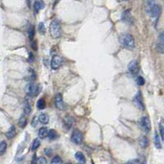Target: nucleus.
<instances>
[{
    "label": "nucleus",
    "instance_id": "1",
    "mask_svg": "<svg viewBox=\"0 0 164 164\" xmlns=\"http://www.w3.org/2000/svg\"><path fill=\"white\" fill-rule=\"evenodd\" d=\"M119 41L121 45L125 49L133 50L135 48V39H134V36L130 33H123L120 35L119 37Z\"/></svg>",
    "mask_w": 164,
    "mask_h": 164
},
{
    "label": "nucleus",
    "instance_id": "2",
    "mask_svg": "<svg viewBox=\"0 0 164 164\" xmlns=\"http://www.w3.org/2000/svg\"><path fill=\"white\" fill-rule=\"evenodd\" d=\"M145 11L150 17L158 18L161 12V8H160V6L156 4L153 1H148L146 2Z\"/></svg>",
    "mask_w": 164,
    "mask_h": 164
},
{
    "label": "nucleus",
    "instance_id": "3",
    "mask_svg": "<svg viewBox=\"0 0 164 164\" xmlns=\"http://www.w3.org/2000/svg\"><path fill=\"white\" fill-rule=\"evenodd\" d=\"M50 33L54 39H59L61 36L62 29H61L60 23L57 20H54L51 22V25H50Z\"/></svg>",
    "mask_w": 164,
    "mask_h": 164
},
{
    "label": "nucleus",
    "instance_id": "4",
    "mask_svg": "<svg viewBox=\"0 0 164 164\" xmlns=\"http://www.w3.org/2000/svg\"><path fill=\"white\" fill-rule=\"evenodd\" d=\"M25 92L29 96H36L40 92V86L35 83H29L25 87Z\"/></svg>",
    "mask_w": 164,
    "mask_h": 164
},
{
    "label": "nucleus",
    "instance_id": "5",
    "mask_svg": "<svg viewBox=\"0 0 164 164\" xmlns=\"http://www.w3.org/2000/svg\"><path fill=\"white\" fill-rule=\"evenodd\" d=\"M133 102L135 103V107L137 108H139V110L144 111L145 109V106L144 103V100H143V96L140 91H138L137 93L135 94V97L133 98Z\"/></svg>",
    "mask_w": 164,
    "mask_h": 164
},
{
    "label": "nucleus",
    "instance_id": "6",
    "mask_svg": "<svg viewBox=\"0 0 164 164\" xmlns=\"http://www.w3.org/2000/svg\"><path fill=\"white\" fill-rule=\"evenodd\" d=\"M71 141L74 144L79 145L83 141V135L79 130H74L71 135Z\"/></svg>",
    "mask_w": 164,
    "mask_h": 164
},
{
    "label": "nucleus",
    "instance_id": "7",
    "mask_svg": "<svg viewBox=\"0 0 164 164\" xmlns=\"http://www.w3.org/2000/svg\"><path fill=\"white\" fill-rule=\"evenodd\" d=\"M139 124L141 128L144 130L145 132H149L151 130V122L150 120L147 116H143L140 120H139Z\"/></svg>",
    "mask_w": 164,
    "mask_h": 164
},
{
    "label": "nucleus",
    "instance_id": "8",
    "mask_svg": "<svg viewBox=\"0 0 164 164\" xmlns=\"http://www.w3.org/2000/svg\"><path fill=\"white\" fill-rule=\"evenodd\" d=\"M63 64V59L62 57L59 56V55H55L53 56L52 59H51V68L52 69H58Z\"/></svg>",
    "mask_w": 164,
    "mask_h": 164
},
{
    "label": "nucleus",
    "instance_id": "9",
    "mask_svg": "<svg viewBox=\"0 0 164 164\" xmlns=\"http://www.w3.org/2000/svg\"><path fill=\"white\" fill-rule=\"evenodd\" d=\"M128 69L132 74H137L139 71V64L138 60L134 59L130 61V64H128Z\"/></svg>",
    "mask_w": 164,
    "mask_h": 164
},
{
    "label": "nucleus",
    "instance_id": "10",
    "mask_svg": "<svg viewBox=\"0 0 164 164\" xmlns=\"http://www.w3.org/2000/svg\"><path fill=\"white\" fill-rule=\"evenodd\" d=\"M55 107L58 110H64L65 109V105H64V102L63 100L62 95L60 93H58L55 96Z\"/></svg>",
    "mask_w": 164,
    "mask_h": 164
},
{
    "label": "nucleus",
    "instance_id": "11",
    "mask_svg": "<svg viewBox=\"0 0 164 164\" xmlns=\"http://www.w3.org/2000/svg\"><path fill=\"white\" fill-rule=\"evenodd\" d=\"M164 41V37H163V33L161 32L160 35L159 36V40H158V43H157V50L159 51V53L161 54H163V43Z\"/></svg>",
    "mask_w": 164,
    "mask_h": 164
},
{
    "label": "nucleus",
    "instance_id": "12",
    "mask_svg": "<svg viewBox=\"0 0 164 164\" xmlns=\"http://www.w3.org/2000/svg\"><path fill=\"white\" fill-rule=\"evenodd\" d=\"M44 7H45V3L43 1H36L34 3L35 13H38L41 9L44 8Z\"/></svg>",
    "mask_w": 164,
    "mask_h": 164
},
{
    "label": "nucleus",
    "instance_id": "13",
    "mask_svg": "<svg viewBox=\"0 0 164 164\" xmlns=\"http://www.w3.org/2000/svg\"><path fill=\"white\" fill-rule=\"evenodd\" d=\"M75 159L78 161V163L80 164L86 163V158H85L84 154L82 152H77L75 153Z\"/></svg>",
    "mask_w": 164,
    "mask_h": 164
},
{
    "label": "nucleus",
    "instance_id": "14",
    "mask_svg": "<svg viewBox=\"0 0 164 164\" xmlns=\"http://www.w3.org/2000/svg\"><path fill=\"white\" fill-rule=\"evenodd\" d=\"M139 146L142 148H147L149 145V140L148 139V138L146 136H142L141 138L139 139Z\"/></svg>",
    "mask_w": 164,
    "mask_h": 164
},
{
    "label": "nucleus",
    "instance_id": "15",
    "mask_svg": "<svg viewBox=\"0 0 164 164\" xmlns=\"http://www.w3.org/2000/svg\"><path fill=\"white\" fill-rule=\"evenodd\" d=\"M122 19L125 21L126 23H133L132 17H131V14H130V9H128L126 11L124 12L123 15H122Z\"/></svg>",
    "mask_w": 164,
    "mask_h": 164
},
{
    "label": "nucleus",
    "instance_id": "16",
    "mask_svg": "<svg viewBox=\"0 0 164 164\" xmlns=\"http://www.w3.org/2000/svg\"><path fill=\"white\" fill-rule=\"evenodd\" d=\"M15 135H16V127L14 125H12L9 128V130H8V132L6 133V136H7L8 139H11Z\"/></svg>",
    "mask_w": 164,
    "mask_h": 164
},
{
    "label": "nucleus",
    "instance_id": "17",
    "mask_svg": "<svg viewBox=\"0 0 164 164\" xmlns=\"http://www.w3.org/2000/svg\"><path fill=\"white\" fill-rule=\"evenodd\" d=\"M27 120L26 118V115L23 114L21 115V117L19 118V120H18V125L22 128V129H24L26 126H27Z\"/></svg>",
    "mask_w": 164,
    "mask_h": 164
},
{
    "label": "nucleus",
    "instance_id": "18",
    "mask_svg": "<svg viewBox=\"0 0 164 164\" xmlns=\"http://www.w3.org/2000/svg\"><path fill=\"white\" fill-rule=\"evenodd\" d=\"M154 144H155V147L157 148L158 149H160L162 148L161 140H160V136H159V134H158L157 131L154 132Z\"/></svg>",
    "mask_w": 164,
    "mask_h": 164
},
{
    "label": "nucleus",
    "instance_id": "19",
    "mask_svg": "<svg viewBox=\"0 0 164 164\" xmlns=\"http://www.w3.org/2000/svg\"><path fill=\"white\" fill-rule=\"evenodd\" d=\"M39 121H40V123H42V124H48L49 123V115H47V114L45 113H42L40 114V115H39Z\"/></svg>",
    "mask_w": 164,
    "mask_h": 164
},
{
    "label": "nucleus",
    "instance_id": "20",
    "mask_svg": "<svg viewBox=\"0 0 164 164\" xmlns=\"http://www.w3.org/2000/svg\"><path fill=\"white\" fill-rule=\"evenodd\" d=\"M48 131L49 130L46 127H41L39 130V132H38V137L40 138V139H45V137L47 136Z\"/></svg>",
    "mask_w": 164,
    "mask_h": 164
},
{
    "label": "nucleus",
    "instance_id": "21",
    "mask_svg": "<svg viewBox=\"0 0 164 164\" xmlns=\"http://www.w3.org/2000/svg\"><path fill=\"white\" fill-rule=\"evenodd\" d=\"M47 137L50 140H54V139H56L57 137H58V134H57L56 130H51L48 131V134H47Z\"/></svg>",
    "mask_w": 164,
    "mask_h": 164
},
{
    "label": "nucleus",
    "instance_id": "22",
    "mask_svg": "<svg viewBox=\"0 0 164 164\" xmlns=\"http://www.w3.org/2000/svg\"><path fill=\"white\" fill-rule=\"evenodd\" d=\"M36 107L39 110H44L46 107V103H45V101L44 98H40L39 99L37 102H36Z\"/></svg>",
    "mask_w": 164,
    "mask_h": 164
},
{
    "label": "nucleus",
    "instance_id": "23",
    "mask_svg": "<svg viewBox=\"0 0 164 164\" xmlns=\"http://www.w3.org/2000/svg\"><path fill=\"white\" fill-rule=\"evenodd\" d=\"M35 34H36V31H35V27L33 26H31L30 28L28 29V38L29 40L31 41H32L34 39Z\"/></svg>",
    "mask_w": 164,
    "mask_h": 164
},
{
    "label": "nucleus",
    "instance_id": "24",
    "mask_svg": "<svg viewBox=\"0 0 164 164\" xmlns=\"http://www.w3.org/2000/svg\"><path fill=\"white\" fill-rule=\"evenodd\" d=\"M7 149V143L5 141H2L0 143V155H3Z\"/></svg>",
    "mask_w": 164,
    "mask_h": 164
},
{
    "label": "nucleus",
    "instance_id": "25",
    "mask_svg": "<svg viewBox=\"0 0 164 164\" xmlns=\"http://www.w3.org/2000/svg\"><path fill=\"white\" fill-rule=\"evenodd\" d=\"M31 112V105L27 102V103H26L25 106H24V115H30Z\"/></svg>",
    "mask_w": 164,
    "mask_h": 164
},
{
    "label": "nucleus",
    "instance_id": "26",
    "mask_svg": "<svg viewBox=\"0 0 164 164\" xmlns=\"http://www.w3.org/2000/svg\"><path fill=\"white\" fill-rule=\"evenodd\" d=\"M40 142L39 139H35L33 143H32V146H31V150L32 151H36L38 148L40 147Z\"/></svg>",
    "mask_w": 164,
    "mask_h": 164
},
{
    "label": "nucleus",
    "instance_id": "27",
    "mask_svg": "<svg viewBox=\"0 0 164 164\" xmlns=\"http://www.w3.org/2000/svg\"><path fill=\"white\" fill-rule=\"evenodd\" d=\"M62 159L59 156H55L52 159L51 164H62Z\"/></svg>",
    "mask_w": 164,
    "mask_h": 164
},
{
    "label": "nucleus",
    "instance_id": "28",
    "mask_svg": "<svg viewBox=\"0 0 164 164\" xmlns=\"http://www.w3.org/2000/svg\"><path fill=\"white\" fill-rule=\"evenodd\" d=\"M29 79L30 80H31V81H33V80L36 79V73H35V71L32 69V68H29Z\"/></svg>",
    "mask_w": 164,
    "mask_h": 164
},
{
    "label": "nucleus",
    "instance_id": "29",
    "mask_svg": "<svg viewBox=\"0 0 164 164\" xmlns=\"http://www.w3.org/2000/svg\"><path fill=\"white\" fill-rule=\"evenodd\" d=\"M38 30H39V32H40V34L45 35V26H44V23H39V26H38Z\"/></svg>",
    "mask_w": 164,
    "mask_h": 164
},
{
    "label": "nucleus",
    "instance_id": "30",
    "mask_svg": "<svg viewBox=\"0 0 164 164\" xmlns=\"http://www.w3.org/2000/svg\"><path fill=\"white\" fill-rule=\"evenodd\" d=\"M159 133H160V138L163 140L164 139V129H163V123L159 124Z\"/></svg>",
    "mask_w": 164,
    "mask_h": 164
},
{
    "label": "nucleus",
    "instance_id": "31",
    "mask_svg": "<svg viewBox=\"0 0 164 164\" xmlns=\"http://www.w3.org/2000/svg\"><path fill=\"white\" fill-rule=\"evenodd\" d=\"M136 83H137V84L139 85V86H143V85H144V83H145V80H144V79L142 76H139V77L137 78Z\"/></svg>",
    "mask_w": 164,
    "mask_h": 164
},
{
    "label": "nucleus",
    "instance_id": "32",
    "mask_svg": "<svg viewBox=\"0 0 164 164\" xmlns=\"http://www.w3.org/2000/svg\"><path fill=\"white\" fill-rule=\"evenodd\" d=\"M124 164H140V161L139 159H132V160L128 161Z\"/></svg>",
    "mask_w": 164,
    "mask_h": 164
},
{
    "label": "nucleus",
    "instance_id": "33",
    "mask_svg": "<svg viewBox=\"0 0 164 164\" xmlns=\"http://www.w3.org/2000/svg\"><path fill=\"white\" fill-rule=\"evenodd\" d=\"M46 159L44 157H40V159L37 160V164H46Z\"/></svg>",
    "mask_w": 164,
    "mask_h": 164
},
{
    "label": "nucleus",
    "instance_id": "34",
    "mask_svg": "<svg viewBox=\"0 0 164 164\" xmlns=\"http://www.w3.org/2000/svg\"><path fill=\"white\" fill-rule=\"evenodd\" d=\"M31 48L34 50V51H37V42L35 40L34 42L31 41Z\"/></svg>",
    "mask_w": 164,
    "mask_h": 164
},
{
    "label": "nucleus",
    "instance_id": "35",
    "mask_svg": "<svg viewBox=\"0 0 164 164\" xmlns=\"http://www.w3.org/2000/svg\"><path fill=\"white\" fill-rule=\"evenodd\" d=\"M34 60V55L30 52L29 53V58H28V61L29 62H32Z\"/></svg>",
    "mask_w": 164,
    "mask_h": 164
},
{
    "label": "nucleus",
    "instance_id": "36",
    "mask_svg": "<svg viewBox=\"0 0 164 164\" xmlns=\"http://www.w3.org/2000/svg\"><path fill=\"white\" fill-rule=\"evenodd\" d=\"M31 164H37V159H36V155L33 156V159L31 160Z\"/></svg>",
    "mask_w": 164,
    "mask_h": 164
},
{
    "label": "nucleus",
    "instance_id": "37",
    "mask_svg": "<svg viewBox=\"0 0 164 164\" xmlns=\"http://www.w3.org/2000/svg\"><path fill=\"white\" fill-rule=\"evenodd\" d=\"M45 153L47 156H51L52 151H51V149H50V148H47V149H45Z\"/></svg>",
    "mask_w": 164,
    "mask_h": 164
},
{
    "label": "nucleus",
    "instance_id": "38",
    "mask_svg": "<svg viewBox=\"0 0 164 164\" xmlns=\"http://www.w3.org/2000/svg\"><path fill=\"white\" fill-rule=\"evenodd\" d=\"M36 117H34V119H33V120H32V123H31V125H32V126H36Z\"/></svg>",
    "mask_w": 164,
    "mask_h": 164
}]
</instances>
